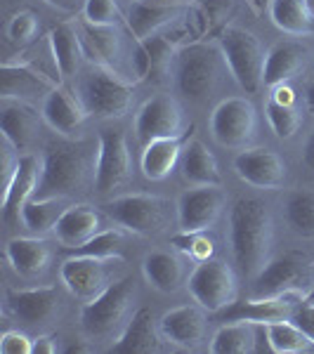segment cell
<instances>
[{"instance_id":"47","label":"cell","mask_w":314,"mask_h":354,"mask_svg":"<svg viewBox=\"0 0 314 354\" xmlns=\"http://www.w3.org/2000/svg\"><path fill=\"white\" fill-rule=\"evenodd\" d=\"M57 352H59L57 335H38V338H33V354H57Z\"/></svg>"},{"instance_id":"41","label":"cell","mask_w":314,"mask_h":354,"mask_svg":"<svg viewBox=\"0 0 314 354\" xmlns=\"http://www.w3.org/2000/svg\"><path fill=\"white\" fill-rule=\"evenodd\" d=\"M170 245H173L178 253L187 255V258L196 260V262H203V260H210L215 253V239L210 236L208 232H182L175 234L170 239Z\"/></svg>"},{"instance_id":"49","label":"cell","mask_w":314,"mask_h":354,"mask_svg":"<svg viewBox=\"0 0 314 354\" xmlns=\"http://www.w3.org/2000/svg\"><path fill=\"white\" fill-rule=\"evenodd\" d=\"M302 163L307 165V168L314 173V130L310 133V137H307L305 142V149H302Z\"/></svg>"},{"instance_id":"13","label":"cell","mask_w":314,"mask_h":354,"mask_svg":"<svg viewBox=\"0 0 314 354\" xmlns=\"http://www.w3.org/2000/svg\"><path fill=\"white\" fill-rule=\"evenodd\" d=\"M192 3L194 0H133L125 24L135 41H145L185 19Z\"/></svg>"},{"instance_id":"7","label":"cell","mask_w":314,"mask_h":354,"mask_svg":"<svg viewBox=\"0 0 314 354\" xmlns=\"http://www.w3.org/2000/svg\"><path fill=\"white\" fill-rule=\"evenodd\" d=\"M102 213L111 218L118 227H123L130 234L140 236H151L168 227L173 205L168 198L156 196V194H123L113 196L111 201L102 205Z\"/></svg>"},{"instance_id":"28","label":"cell","mask_w":314,"mask_h":354,"mask_svg":"<svg viewBox=\"0 0 314 354\" xmlns=\"http://www.w3.org/2000/svg\"><path fill=\"white\" fill-rule=\"evenodd\" d=\"M97 232H102V218L88 203H71L55 225V236L64 250L83 245Z\"/></svg>"},{"instance_id":"22","label":"cell","mask_w":314,"mask_h":354,"mask_svg":"<svg viewBox=\"0 0 314 354\" xmlns=\"http://www.w3.org/2000/svg\"><path fill=\"white\" fill-rule=\"evenodd\" d=\"M41 177H43V158L24 153L19 158V168H17L15 180L3 192V218L8 222H15L21 218L24 205L36 198L41 189Z\"/></svg>"},{"instance_id":"31","label":"cell","mask_w":314,"mask_h":354,"mask_svg":"<svg viewBox=\"0 0 314 354\" xmlns=\"http://www.w3.org/2000/svg\"><path fill=\"white\" fill-rule=\"evenodd\" d=\"M48 41H50V50H53L62 76H73V73L81 71L85 50H83L81 31H78L76 19H66V21H62V24H57L53 31L48 33Z\"/></svg>"},{"instance_id":"40","label":"cell","mask_w":314,"mask_h":354,"mask_svg":"<svg viewBox=\"0 0 314 354\" xmlns=\"http://www.w3.org/2000/svg\"><path fill=\"white\" fill-rule=\"evenodd\" d=\"M265 116L279 140H290V137H295V133H298L302 125V113L298 109V104L286 106V104H279V102L270 100V97H267V102H265Z\"/></svg>"},{"instance_id":"14","label":"cell","mask_w":314,"mask_h":354,"mask_svg":"<svg viewBox=\"0 0 314 354\" xmlns=\"http://www.w3.org/2000/svg\"><path fill=\"white\" fill-rule=\"evenodd\" d=\"M227 194L220 187H192L178 198V227L182 232H208L220 220Z\"/></svg>"},{"instance_id":"2","label":"cell","mask_w":314,"mask_h":354,"mask_svg":"<svg viewBox=\"0 0 314 354\" xmlns=\"http://www.w3.org/2000/svg\"><path fill=\"white\" fill-rule=\"evenodd\" d=\"M97 151L93 142H64L50 145L43 153V177L36 196H73L95 187Z\"/></svg>"},{"instance_id":"5","label":"cell","mask_w":314,"mask_h":354,"mask_svg":"<svg viewBox=\"0 0 314 354\" xmlns=\"http://www.w3.org/2000/svg\"><path fill=\"white\" fill-rule=\"evenodd\" d=\"M78 97L90 116L111 121V118H123L130 111L135 88L118 71L95 64L90 71L83 73L78 83Z\"/></svg>"},{"instance_id":"51","label":"cell","mask_w":314,"mask_h":354,"mask_svg":"<svg viewBox=\"0 0 314 354\" xmlns=\"http://www.w3.org/2000/svg\"><path fill=\"white\" fill-rule=\"evenodd\" d=\"M305 104H307V113L314 116V81L307 83L305 88Z\"/></svg>"},{"instance_id":"21","label":"cell","mask_w":314,"mask_h":354,"mask_svg":"<svg viewBox=\"0 0 314 354\" xmlns=\"http://www.w3.org/2000/svg\"><path fill=\"white\" fill-rule=\"evenodd\" d=\"M41 113H43V121L48 123L57 135L68 137V140H73V137L81 133L85 118L90 116V113L85 111L78 93H73L71 88H64V85L55 88L53 93L45 97Z\"/></svg>"},{"instance_id":"10","label":"cell","mask_w":314,"mask_h":354,"mask_svg":"<svg viewBox=\"0 0 314 354\" xmlns=\"http://www.w3.org/2000/svg\"><path fill=\"white\" fill-rule=\"evenodd\" d=\"M210 133L227 149H246L258 135V111L246 97H227L213 109Z\"/></svg>"},{"instance_id":"25","label":"cell","mask_w":314,"mask_h":354,"mask_svg":"<svg viewBox=\"0 0 314 354\" xmlns=\"http://www.w3.org/2000/svg\"><path fill=\"white\" fill-rule=\"evenodd\" d=\"M239 10V0H194L185 21L192 28L194 41H215Z\"/></svg>"},{"instance_id":"24","label":"cell","mask_w":314,"mask_h":354,"mask_svg":"<svg viewBox=\"0 0 314 354\" xmlns=\"http://www.w3.org/2000/svg\"><path fill=\"white\" fill-rule=\"evenodd\" d=\"M55 248L41 236H17L5 245V258L24 279H38L50 270Z\"/></svg>"},{"instance_id":"23","label":"cell","mask_w":314,"mask_h":354,"mask_svg":"<svg viewBox=\"0 0 314 354\" xmlns=\"http://www.w3.org/2000/svg\"><path fill=\"white\" fill-rule=\"evenodd\" d=\"M78 31H81L85 57L97 66L118 71L123 59V36L118 26H100L78 19Z\"/></svg>"},{"instance_id":"32","label":"cell","mask_w":314,"mask_h":354,"mask_svg":"<svg viewBox=\"0 0 314 354\" xmlns=\"http://www.w3.org/2000/svg\"><path fill=\"white\" fill-rule=\"evenodd\" d=\"M305 62H307V48L302 43L295 41L277 43L267 53L262 85L265 88H274V85L288 83L295 73H300L305 68Z\"/></svg>"},{"instance_id":"45","label":"cell","mask_w":314,"mask_h":354,"mask_svg":"<svg viewBox=\"0 0 314 354\" xmlns=\"http://www.w3.org/2000/svg\"><path fill=\"white\" fill-rule=\"evenodd\" d=\"M290 319H293V322L298 324V326L314 340V302L302 300L298 305V310L293 312V317H290Z\"/></svg>"},{"instance_id":"6","label":"cell","mask_w":314,"mask_h":354,"mask_svg":"<svg viewBox=\"0 0 314 354\" xmlns=\"http://www.w3.org/2000/svg\"><path fill=\"white\" fill-rule=\"evenodd\" d=\"M218 45L225 55L227 68H230L232 78L241 85L246 95H255L262 88V76H265V59L267 53L262 48L253 31L237 24H230L220 33Z\"/></svg>"},{"instance_id":"18","label":"cell","mask_w":314,"mask_h":354,"mask_svg":"<svg viewBox=\"0 0 314 354\" xmlns=\"http://www.w3.org/2000/svg\"><path fill=\"white\" fill-rule=\"evenodd\" d=\"M62 293L57 286L8 288L5 290V312L24 322L26 326L45 324L59 312Z\"/></svg>"},{"instance_id":"17","label":"cell","mask_w":314,"mask_h":354,"mask_svg":"<svg viewBox=\"0 0 314 354\" xmlns=\"http://www.w3.org/2000/svg\"><path fill=\"white\" fill-rule=\"evenodd\" d=\"M180 45L168 36V31L137 41L133 53V73L142 83H163L178 62Z\"/></svg>"},{"instance_id":"44","label":"cell","mask_w":314,"mask_h":354,"mask_svg":"<svg viewBox=\"0 0 314 354\" xmlns=\"http://www.w3.org/2000/svg\"><path fill=\"white\" fill-rule=\"evenodd\" d=\"M0 352L3 354H33V338L21 330H5L0 338Z\"/></svg>"},{"instance_id":"12","label":"cell","mask_w":314,"mask_h":354,"mask_svg":"<svg viewBox=\"0 0 314 354\" xmlns=\"http://www.w3.org/2000/svg\"><path fill=\"white\" fill-rule=\"evenodd\" d=\"M100 151H97V175L95 189L100 194H111L121 189L133 177V158L123 130H102Z\"/></svg>"},{"instance_id":"20","label":"cell","mask_w":314,"mask_h":354,"mask_svg":"<svg viewBox=\"0 0 314 354\" xmlns=\"http://www.w3.org/2000/svg\"><path fill=\"white\" fill-rule=\"evenodd\" d=\"M163 340L178 350H198L208 330L205 310L201 305H182L165 312L158 322Z\"/></svg>"},{"instance_id":"36","label":"cell","mask_w":314,"mask_h":354,"mask_svg":"<svg viewBox=\"0 0 314 354\" xmlns=\"http://www.w3.org/2000/svg\"><path fill=\"white\" fill-rule=\"evenodd\" d=\"M210 352L215 354H246L255 352V324L225 322L210 340Z\"/></svg>"},{"instance_id":"34","label":"cell","mask_w":314,"mask_h":354,"mask_svg":"<svg viewBox=\"0 0 314 354\" xmlns=\"http://www.w3.org/2000/svg\"><path fill=\"white\" fill-rule=\"evenodd\" d=\"M272 24L288 36H310L314 33V10L307 0H272Z\"/></svg>"},{"instance_id":"27","label":"cell","mask_w":314,"mask_h":354,"mask_svg":"<svg viewBox=\"0 0 314 354\" xmlns=\"http://www.w3.org/2000/svg\"><path fill=\"white\" fill-rule=\"evenodd\" d=\"M41 121H43V113H38L36 109H33V104L3 100L0 128H3V137L15 147L17 151L31 149V145L38 137Z\"/></svg>"},{"instance_id":"19","label":"cell","mask_w":314,"mask_h":354,"mask_svg":"<svg viewBox=\"0 0 314 354\" xmlns=\"http://www.w3.org/2000/svg\"><path fill=\"white\" fill-rule=\"evenodd\" d=\"M234 170L239 180L258 189H279L288 175L286 161L267 147H253V149L246 147L234 158Z\"/></svg>"},{"instance_id":"8","label":"cell","mask_w":314,"mask_h":354,"mask_svg":"<svg viewBox=\"0 0 314 354\" xmlns=\"http://www.w3.org/2000/svg\"><path fill=\"white\" fill-rule=\"evenodd\" d=\"M123 265V255L116 258H93V255H71L62 262L59 277L68 293L81 302L95 300L116 281L113 267Z\"/></svg>"},{"instance_id":"16","label":"cell","mask_w":314,"mask_h":354,"mask_svg":"<svg viewBox=\"0 0 314 354\" xmlns=\"http://www.w3.org/2000/svg\"><path fill=\"white\" fill-rule=\"evenodd\" d=\"M255 295L272 298L284 295L288 290H310L314 283V274L310 265H305L298 255H281L262 267V272L253 279Z\"/></svg>"},{"instance_id":"39","label":"cell","mask_w":314,"mask_h":354,"mask_svg":"<svg viewBox=\"0 0 314 354\" xmlns=\"http://www.w3.org/2000/svg\"><path fill=\"white\" fill-rule=\"evenodd\" d=\"M125 245V230L123 227H113V230L97 232L90 241H85L78 248H71L66 253L71 255H93V258H116L121 255V248Z\"/></svg>"},{"instance_id":"38","label":"cell","mask_w":314,"mask_h":354,"mask_svg":"<svg viewBox=\"0 0 314 354\" xmlns=\"http://www.w3.org/2000/svg\"><path fill=\"white\" fill-rule=\"evenodd\" d=\"M284 208H286V222L290 230L302 239H314V192H290Z\"/></svg>"},{"instance_id":"52","label":"cell","mask_w":314,"mask_h":354,"mask_svg":"<svg viewBox=\"0 0 314 354\" xmlns=\"http://www.w3.org/2000/svg\"><path fill=\"white\" fill-rule=\"evenodd\" d=\"M307 3H310V8L314 10V0H307Z\"/></svg>"},{"instance_id":"30","label":"cell","mask_w":314,"mask_h":354,"mask_svg":"<svg viewBox=\"0 0 314 354\" xmlns=\"http://www.w3.org/2000/svg\"><path fill=\"white\" fill-rule=\"evenodd\" d=\"M161 330L158 324H154V314L149 307H140L123 335L111 345V352L118 354H151L161 350Z\"/></svg>"},{"instance_id":"37","label":"cell","mask_w":314,"mask_h":354,"mask_svg":"<svg viewBox=\"0 0 314 354\" xmlns=\"http://www.w3.org/2000/svg\"><path fill=\"white\" fill-rule=\"evenodd\" d=\"M267 328H270L272 354H310V352H314V340L293 322V319L267 324Z\"/></svg>"},{"instance_id":"42","label":"cell","mask_w":314,"mask_h":354,"mask_svg":"<svg viewBox=\"0 0 314 354\" xmlns=\"http://www.w3.org/2000/svg\"><path fill=\"white\" fill-rule=\"evenodd\" d=\"M38 26H41V21H38V17L33 15L31 10H19V12H15L10 17L5 33H8V41L12 45L26 48V45H31L33 38H36Z\"/></svg>"},{"instance_id":"35","label":"cell","mask_w":314,"mask_h":354,"mask_svg":"<svg viewBox=\"0 0 314 354\" xmlns=\"http://www.w3.org/2000/svg\"><path fill=\"white\" fill-rule=\"evenodd\" d=\"M68 205L71 203H68L66 196H45V198L36 196L21 210V222H24L28 232L43 236L48 232H55V225L59 222Z\"/></svg>"},{"instance_id":"11","label":"cell","mask_w":314,"mask_h":354,"mask_svg":"<svg viewBox=\"0 0 314 354\" xmlns=\"http://www.w3.org/2000/svg\"><path fill=\"white\" fill-rule=\"evenodd\" d=\"M185 116L182 106L173 95H154L137 109L135 135L142 147L163 137L185 135Z\"/></svg>"},{"instance_id":"33","label":"cell","mask_w":314,"mask_h":354,"mask_svg":"<svg viewBox=\"0 0 314 354\" xmlns=\"http://www.w3.org/2000/svg\"><path fill=\"white\" fill-rule=\"evenodd\" d=\"M180 170L185 182H190L192 187H220L222 185V173L220 165L215 161L213 151L203 145L201 140H190L182 151L180 158Z\"/></svg>"},{"instance_id":"48","label":"cell","mask_w":314,"mask_h":354,"mask_svg":"<svg viewBox=\"0 0 314 354\" xmlns=\"http://www.w3.org/2000/svg\"><path fill=\"white\" fill-rule=\"evenodd\" d=\"M50 8L59 10V12H76L78 8L83 10V3L85 0H45Z\"/></svg>"},{"instance_id":"43","label":"cell","mask_w":314,"mask_h":354,"mask_svg":"<svg viewBox=\"0 0 314 354\" xmlns=\"http://www.w3.org/2000/svg\"><path fill=\"white\" fill-rule=\"evenodd\" d=\"M81 12L85 21L100 26H118L123 19L118 0H85Z\"/></svg>"},{"instance_id":"46","label":"cell","mask_w":314,"mask_h":354,"mask_svg":"<svg viewBox=\"0 0 314 354\" xmlns=\"http://www.w3.org/2000/svg\"><path fill=\"white\" fill-rule=\"evenodd\" d=\"M270 90H272L270 100L279 102V104H286V106H293V104H298V95H295V90L290 88L288 83L274 85V88H270Z\"/></svg>"},{"instance_id":"9","label":"cell","mask_w":314,"mask_h":354,"mask_svg":"<svg viewBox=\"0 0 314 354\" xmlns=\"http://www.w3.org/2000/svg\"><path fill=\"white\" fill-rule=\"evenodd\" d=\"M187 290L205 312H222L237 300V274L222 260H203L187 279Z\"/></svg>"},{"instance_id":"3","label":"cell","mask_w":314,"mask_h":354,"mask_svg":"<svg viewBox=\"0 0 314 354\" xmlns=\"http://www.w3.org/2000/svg\"><path fill=\"white\" fill-rule=\"evenodd\" d=\"M135 281L128 277L116 279L104 293L85 302L81 310V328L88 340L116 342L133 319Z\"/></svg>"},{"instance_id":"1","label":"cell","mask_w":314,"mask_h":354,"mask_svg":"<svg viewBox=\"0 0 314 354\" xmlns=\"http://www.w3.org/2000/svg\"><path fill=\"white\" fill-rule=\"evenodd\" d=\"M274 239L272 213L265 201L243 196L230 210V245L234 265L246 279H255L270 262Z\"/></svg>"},{"instance_id":"4","label":"cell","mask_w":314,"mask_h":354,"mask_svg":"<svg viewBox=\"0 0 314 354\" xmlns=\"http://www.w3.org/2000/svg\"><path fill=\"white\" fill-rule=\"evenodd\" d=\"M227 62L218 41H196L180 48L175 62V81L182 95L203 100L218 90L222 76H227Z\"/></svg>"},{"instance_id":"50","label":"cell","mask_w":314,"mask_h":354,"mask_svg":"<svg viewBox=\"0 0 314 354\" xmlns=\"http://www.w3.org/2000/svg\"><path fill=\"white\" fill-rule=\"evenodd\" d=\"M64 352L66 354H83V352H95V347L88 345V340H76V342H71V345H66Z\"/></svg>"},{"instance_id":"26","label":"cell","mask_w":314,"mask_h":354,"mask_svg":"<svg viewBox=\"0 0 314 354\" xmlns=\"http://www.w3.org/2000/svg\"><path fill=\"white\" fill-rule=\"evenodd\" d=\"M194 125L187 128L185 135L180 137H163V140H154L149 145L142 147V156H140V168L145 173L147 180L151 182H161L175 170V165L182 158L187 142L194 135Z\"/></svg>"},{"instance_id":"15","label":"cell","mask_w":314,"mask_h":354,"mask_svg":"<svg viewBox=\"0 0 314 354\" xmlns=\"http://www.w3.org/2000/svg\"><path fill=\"white\" fill-rule=\"evenodd\" d=\"M59 85L57 78L15 59H5L0 68V97L8 102H45V97Z\"/></svg>"},{"instance_id":"29","label":"cell","mask_w":314,"mask_h":354,"mask_svg":"<svg viewBox=\"0 0 314 354\" xmlns=\"http://www.w3.org/2000/svg\"><path fill=\"white\" fill-rule=\"evenodd\" d=\"M142 274L147 283L154 286L158 293H178L182 286H187V265L180 255L170 250H154L142 260Z\"/></svg>"}]
</instances>
